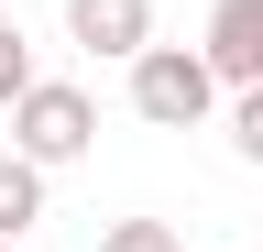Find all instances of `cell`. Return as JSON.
I'll use <instances>...</instances> for the list:
<instances>
[{"instance_id": "obj_7", "label": "cell", "mask_w": 263, "mask_h": 252, "mask_svg": "<svg viewBox=\"0 0 263 252\" xmlns=\"http://www.w3.org/2000/svg\"><path fill=\"white\" fill-rule=\"evenodd\" d=\"M99 252H186V241H176V219H110Z\"/></svg>"}, {"instance_id": "obj_5", "label": "cell", "mask_w": 263, "mask_h": 252, "mask_svg": "<svg viewBox=\"0 0 263 252\" xmlns=\"http://www.w3.org/2000/svg\"><path fill=\"white\" fill-rule=\"evenodd\" d=\"M44 176H55V165L0 153V241H33V230H44Z\"/></svg>"}, {"instance_id": "obj_6", "label": "cell", "mask_w": 263, "mask_h": 252, "mask_svg": "<svg viewBox=\"0 0 263 252\" xmlns=\"http://www.w3.org/2000/svg\"><path fill=\"white\" fill-rule=\"evenodd\" d=\"M33 88V44H22V22H11V0H0V110H11Z\"/></svg>"}, {"instance_id": "obj_2", "label": "cell", "mask_w": 263, "mask_h": 252, "mask_svg": "<svg viewBox=\"0 0 263 252\" xmlns=\"http://www.w3.org/2000/svg\"><path fill=\"white\" fill-rule=\"evenodd\" d=\"M99 143V99L77 77H33L11 99V153H33V165H77V153Z\"/></svg>"}, {"instance_id": "obj_9", "label": "cell", "mask_w": 263, "mask_h": 252, "mask_svg": "<svg viewBox=\"0 0 263 252\" xmlns=\"http://www.w3.org/2000/svg\"><path fill=\"white\" fill-rule=\"evenodd\" d=\"M0 252H22V241H0Z\"/></svg>"}, {"instance_id": "obj_1", "label": "cell", "mask_w": 263, "mask_h": 252, "mask_svg": "<svg viewBox=\"0 0 263 252\" xmlns=\"http://www.w3.org/2000/svg\"><path fill=\"white\" fill-rule=\"evenodd\" d=\"M209 110H219L209 44H143V55H132V121H154V132H197Z\"/></svg>"}, {"instance_id": "obj_8", "label": "cell", "mask_w": 263, "mask_h": 252, "mask_svg": "<svg viewBox=\"0 0 263 252\" xmlns=\"http://www.w3.org/2000/svg\"><path fill=\"white\" fill-rule=\"evenodd\" d=\"M230 153L263 165V88H230Z\"/></svg>"}, {"instance_id": "obj_3", "label": "cell", "mask_w": 263, "mask_h": 252, "mask_svg": "<svg viewBox=\"0 0 263 252\" xmlns=\"http://www.w3.org/2000/svg\"><path fill=\"white\" fill-rule=\"evenodd\" d=\"M66 44L99 55V66H132L154 44V0H66Z\"/></svg>"}, {"instance_id": "obj_4", "label": "cell", "mask_w": 263, "mask_h": 252, "mask_svg": "<svg viewBox=\"0 0 263 252\" xmlns=\"http://www.w3.org/2000/svg\"><path fill=\"white\" fill-rule=\"evenodd\" d=\"M209 66L219 88H263V0H209Z\"/></svg>"}]
</instances>
